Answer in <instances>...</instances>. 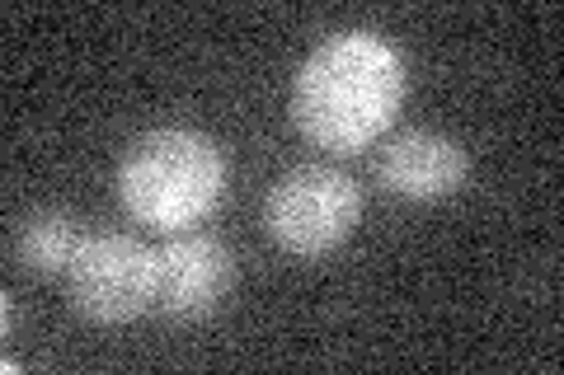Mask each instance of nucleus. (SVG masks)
Listing matches in <instances>:
<instances>
[{
  "mask_svg": "<svg viewBox=\"0 0 564 375\" xmlns=\"http://www.w3.org/2000/svg\"><path fill=\"white\" fill-rule=\"evenodd\" d=\"M404 103V62L372 29L321 38L292 76V128L315 151L358 155L391 132Z\"/></svg>",
  "mask_w": 564,
  "mask_h": 375,
  "instance_id": "f257e3e1",
  "label": "nucleus"
},
{
  "mask_svg": "<svg viewBox=\"0 0 564 375\" xmlns=\"http://www.w3.org/2000/svg\"><path fill=\"white\" fill-rule=\"evenodd\" d=\"M113 184L137 225L180 235L217 211L226 192V155L198 128H151L122 151Z\"/></svg>",
  "mask_w": 564,
  "mask_h": 375,
  "instance_id": "f03ea898",
  "label": "nucleus"
},
{
  "mask_svg": "<svg viewBox=\"0 0 564 375\" xmlns=\"http://www.w3.org/2000/svg\"><path fill=\"white\" fill-rule=\"evenodd\" d=\"M362 221L358 178L334 165H296L263 198V230L282 254L325 258Z\"/></svg>",
  "mask_w": 564,
  "mask_h": 375,
  "instance_id": "7ed1b4c3",
  "label": "nucleus"
},
{
  "mask_svg": "<svg viewBox=\"0 0 564 375\" xmlns=\"http://www.w3.org/2000/svg\"><path fill=\"white\" fill-rule=\"evenodd\" d=\"M70 310L90 324H132V319L155 310V287H161V258L147 240L128 230H95L76 249L66 267Z\"/></svg>",
  "mask_w": 564,
  "mask_h": 375,
  "instance_id": "20e7f679",
  "label": "nucleus"
},
{
  "mask_svg": "<svg viewBox=\"0 0 564 375\" xmlns=\"http://www.w3.org/2000/svg\"><path fill=\"white\" fill-rule=\"evenodd\" d=\"M161 287H155V310L174 324H198L226 300L236 282V258L217 235L203 230H180L161 249Z\"/></svg>",
  "mask_w": 564,
  "mask_h": 375,
  "instance_id": "39448f33",
  "label": "nucleus"
},
{
  "mask_svg": "<svg viewBox=\"0 0 564 375\" xmlns=\"http://www.w3.org/2000/svg\"><path fill=\"white\" fill-rule=\"evenodd\" d=\"M381 188L400 202H447L466 188L470 178V151L447 132L433 128H404L381 146L377 155Z\"/></svg>",
  "mask_w": 564,
  "mask_h": 375,
  "instance_id": "423d86ee",
  "label": "nucleus"
},
{
  "mask_svg": "<svg viewBox=\"0 0 564 375\" xmlns=\"http://www.w3.org/2000/svg\"><path fill=\"white\" fill-rule=\"evenodd\" d=\"M90 230H80V221L70 211H33L14 230V258L39 277H66L76 249L85 244Z\"/></svg>",
  "mask_w": 564,
  "mask_h": 375,
  "instance_id": "0eeeda50",
  "label": "nucleus"
},
{
  "mask_svg": "<svg viewBox=\"0 0 564 375\" xmlns=\"http://www.w3.org/2000/svg\"><path fill=\"white\" fill-rule=\"evenodd\" d=\"M6 333H14V300L6 296Z\"/></svg>",
  "mask_w": 564,
  "mask_h": 375,
  "instance_id": "6e6552de",
  "label": "nucleus"
}]
</instances>
